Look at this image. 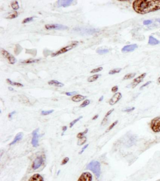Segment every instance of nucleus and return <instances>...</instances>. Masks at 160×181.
<instances>
[{"instance_id":"nucleus-1","label":"nucleus","mask_w":160,"mask_h":181,"mask_svg":"<svg viewBox=\"0 0 160 181\" xmlns=\"http://www.w3.org/2000/svg\"><path fill=\"white\" fill-rule=\"evenodd\" d=\"M132 7L135 12L145 14L160 9V0H136Z\"/></svg>"},{"instance_id":"nucleus-2","label":"nucleus","mask_w":160,"mask_h":181,"mask_svg":"<svg viewBox=\"0 0 160 181\" xmlns=\"http://www.w3.org/2000/svg\"><path fill=\"white\" fill-rule=\"evenodd\" d=\"M87 169L92 171L95 175L99 177L100 174V163L98 161H92L87 165Z\"/></svg>"},{"instance_id":"nucleus-3","label":"nucleus","mask_w":160,"mask_h":181,"mask_svg":"<svg viewBox=\"0 0 160 181\" xmlns=\"http://www.w3.org/2000/svg\"><path fill=\"white\" fill-rule=\"evenodd\" d=\"M78 44H79L78 41H75L72 42V43H71L69 45L65 47L61 48V50L58 51L56 53L52 54L51 55V56L52 57H54L55 56H58V55L63 54L71 50L75 47H77L78 45Z\"/></svg>"},{"instance_id":"nucleus-4","label":"nucleus","mask_w":160,"mask_h":181,"mask_svg":"<svg viewBox=\"0 0 160 181\" xmlns=\"http://www.w3.org/2000/svg\"><path fill=\"white\" fill-rule=\"evenodd\" d=\"M150 128L155 133L160 132V116L152 119L150 123Z\"/></svg>"},{"instance_id":"nucleus-5","label":"nucleus","mask_w":160,"mask_h":181,"mask_svg":"<svg viewBox=\"0 0 160 181\" xmlns=\"http://www.w3.org/2000/svg\"><path fill=\"white\" fill-rule=\"evenodd\" d=\"M1 54L3 56V57H4L6 59H7L9 63L11 64H14L15 63H17V60L16 58L13 55L9 53V52H8L6 50L3 49V48H1Z\"/></svg>"},{"instance_id":"nucleus-6","label":"nucleus","mask_w":160,"mask_h":181,"mask_svg":"<svg viewBox=\"0 0 160 181\" xmlns=\"http://www.w3.org/2000/svg\"><path fill=\"white\" fill-rule=\"evenodd\" d=\"M45 28L47 30H66L68 29V27L63 24H47L45 25Z\"/></svg>"},{"instance_id":"nucleus-7","label":"nucleus","mask_w":160,"mask_h":181,"mask_svg":"<svg viewBox=\"0 0 160 181\" xmlns=\"http://www.w3.org/2000/svg\"><path fill=\"white\" fill-rule=\"evenodd\" d=\"M74 30L76 32H82L83 34H93L96 32H99V30L95 28H74Z\"/></svg>"},{"instance_id":"nucleus-8","label":"nucleus","mask_w":160,"mask_h":181,"mask_svg":"<svg viewBox=\"0 0 160 181\" xmlns=\"http://www.w3.org/2000/svg\"><path fill=\"white\" fill-rule=\"evenodd\" d=\"M146 75H147V73H144L140 76H139L138 77L135 78L134 79V81L131 83V85H129L130 87H131L132 88H135L139 84H140V83L143 81V79L145 77Z\"/></svg>"},{"instance_id":"nucleus-9","label":"nucleus","mask_w":160,"mask_h":181,"mask_svg":"<svg viewBox=\"0 0 160 181\" xmlns=\"http://www.w3.org/2000/svg\"><path fill=\"white\" fill-rule=\"evenodd\" d=\"M93 176L89 172H85L82 173L77 181H92Z\"/></svg>"},{"instance_id":"nucleus-10","label":"nucleus","mask_w":160,"mask_h":181,"mask_svg":"<svg viewBox=\"0 0 160 181\" xmlns=\"http://www.w3.org/2000/svg\"><path fill=\"white\" fill-rule=\"evenodd\" d=\"M122 97V95L120 92L115 93L109 101V104L110 105H114L118 102Z\"/></svg>"},{"instance_id":"nucleus-11","label":"nucleus","mask_w":160,"mask_h":181,"mask_svg":"<svg viewBox=\"0 0 160 181\" xmlns=\"http://www.w3.org/2000/svg\"><path fill=\"white\" fill-rule=\"evenodd\" d=\"M39 129H36L32 132V146L35 147H37L39 145V135L38 134Z\"/></svg>"},{"instance_id":"nucleus-12","label":"nucleus","mask_w":160,"mask_h":181,"mask_svg":"<svg viewBox=\"0 0 160 181\" xmlns=\"http://www.w3.org/2000/svg\"><path fill=\"white\" fill-rule=\"evenodd\" d=\"M43 163V160L42 157H37L32 163V168L34 170L39 168Z\"/></svg>"},{"instance_id":"nucleus-13","label":"nucleus","mask_w":160,"mask_h":181,"mask_svg":"<svg viewBox=\"0 0 160 181\" xmlns=\"http://www.w3.org/2000/svg\"><path fill=\"white\" fill-rule=\"evenodd\" d=\"M137 48L138 46L137 44L128 45L125 46L123 47V48L122 49V52H123V53L132 52Z\"/></svg>"},{"instance_id":"nucleus-14","label":"nucleus","mask_w":160,"mask_h":181,"mask_svg":"<svg viewBox=\"0 0 160 181\" xmlns=\"http://www.w3.org/2000/svg\"><path fill=\"white\" fill-rule=\"evenodd\" d=\"M74 1L72 0H64V1H58L57 2L58 6L59 7H66L71 5Z\"/></svg>"},{"instance_id":"nucleus-15","label":"nucleus","mask_w":160,"mask_h":181,"mask_svg":"<svg viewBox=\"0 0 160 181\" xmlns=\"http://www.w3.org/2000/svg\"><path fill=\"white\" fill-rule=\"evenodd\" d=\"M18 16V13L17 11H12L11 12H8L4 15V17L8 19H12L15 18Z\"/></svg>"},{"instance_id":"nucleus-16","label":"nucleus","mask_w":160,"mask_h":181,"mask_svg":"<svg viewBox=\"0 0 160 181\" xmlns=\"http://www.w3.org/2000/svg\"><path fill=\"white\" fill-rule=\"evenodd\" d=\"M28 181H44V180L40 174H35L30 177Z\"/></svg>"},{"instance_id":"nucleus-17","label":"nucleus","mask_w":160,"mask_h":181,"mask_svg":"<svg viewBox=\"0 0 160 181\" xmlns=\"http://www.w3.org/2000/svg\"><path fill=\"white\" fill-rule=\"evenodd\" d=\"M160 41L158 40L156 38L153 37V36H150L148 40V44L150 45L155 46L160 44Z\"/></svg>"},{"instance_id":"nucleus-18","label":"nucleus","mask_w":160,"mask_h":181,"mask_svg":"<svg viewBox=\"0 0 160 181\" xmlns=\"http://www.w3.org/2000/svg\"><path fill=\"white\" fill-rule=\"evenodd\" d=\"M48 85H54L55 87H62L64 86V84L60 82L58 80H51L48 82Z\"/></svg>"},{"instance_id":"nucleus-19","label":"nucleus","mask_w":160,"mask_h":181,"mask_svg":"<svg viewBox=\"0 0 160 181\" xmlns=\"http://www.w3.org/2000/svg\"><path fill=\"white\" fill-rule=\"evenodd\" d=\"M23 133H22V132H19V133L17 134V135L15 138L14 139L13 141L10 143L9 145H13L18 141H19L20 140H21L22 137H23Z\"/></svg>"},{"instance_id":"nucleus-20","label":"nucleus","mask_w":160,"mask_h":181,"mask_svg":"<svg viewBox=\"0 0 160 181\" xmlns=\"http://www.w3.org/2000/svg\"><path fill=\"white\" fill-rule=\"evenodd\" d=\"M85 97L79 94L76 95L75 96H74L72 98V101L74 102H80V101H82L83 100H85Z\"/></svg>"},{"instance_id":"nucleus-21","label":"nucleus","mask_w":160,"mask_h":181,"mask_svg":"<svg viewBox=\"0 0 160 181\" xmlns=\"http://www.w3.org/2000/svg\"><path fill=\"white\" fill-rule=\"evenodd\" d=\"M101 76L100 74H96L94 75L93 76H91L90 77H88L87 79V81L88 82L91 83L95 81L96 80H97L99 79V77Z\"/></svg>"},{"instance_id":"nucleus-22","label":"nucleus","mask_w":160,"mask_h":181,"mask_svg":"<svg viewBox=\"0 0 160 181\" xmlns=\"http://www.w3.org/2000/svg\"><path fill=\"white\" fill-rule=\"evenodd\" d=\"M7 83L11 85H13V86H16L17 87H23L24 85L23 84L19 83L14 82H12L10 79H6Z\"/></svg>"},{"instance_id":"nucleus-23","label":"nucleus","mask_w":160,"mask_h":181,"mask_svg":"<svg viewBox=\"0 0 160 181\" xmlns=\"http://www.w3.org/2000/svg\"><path fill=\"white\" fill-rule=\"evenodd\" d=\"M40 60V59H28V60H24V61H22L21 63L25 64H30V63H37Z\"/></svg>"},{"instance_id":"nucleus-24","label":"nucleus","mask_w":160,"mask_h":181,"mask_svg":"<svg viewBox=\"0 0 160 181\" xmlns=\"http://www.w3.org/2000/svg\"><path fill=\"white\" fill-rule=\"evenodd\" d=\"M136 73H131L127 74L124 76L123 78V80H127L132 79L135 77L136 75Z\"/></svg>"},{"instance_id":"nucleus-25","label":"nucleus","mask_w":160,"mask_h":181,"mask_svg":"<svg viewBox=\"0 0 160 181\" xmlns=\"http://www.w3.org/2000/svg\"><path fill=\"white\" fill-rule=\"evenodd\" d=\"M11 6L14 10H17L19 9V6L18 1H13L11 3Z\"/></svg>"},{"instance_id":"nucleus-26","label":"nucleus","mask_w":160,"mask_h":181,"mask_svg":"<svg viewBox=\"0 0 160 181\" xmlns=\"http://www.w3.org/2000/svg\"><path fill=\"white\" fill-rule=\"evenodd\" d=\"M87 140V137H85V136H84V137H81V138L79 139V140H78V142H77V145H84V144L86 142Z\"/></svg>"},{"instance_id":"nucleus-27","label":"nucleus","mask_w":160,"mask_h":181,"mask_svg":"<svg viewBox=\"0 0 160 181\" xmlns=\"http://www.w3.org/2000/svg\"><path fill=\"white\" fill-rule=\"evenodd\" d=\"M121 68H116V69H114L108 72V74L110 75H114L115 74L119 73V72H121Z\"/></svg>"},{"instance_id":"nucleus-28","label":"nucleus","mask_w":160,"mask_h":181,"mask_svg":"<svg viewBox=\"0 0 160 181\" xmlns=\"http://www.w3.org/2000/svg\"><path fill=\"white\" fill-rule=\"evenodd\" d=\"M83 118V116H79L75 120H74L73 121L71 122L70 124H69V127L70 128H72V127L74 125H75L76 123H77V122H79L80 119H81Z\"/></svg>"},{"instance_id":"nucleus-29","label":"nucleus","mask_w":160,"mask_h":181,"mask_svg":"<svg viewBox=\"0 0 160 181\" xmlns=\"http://www.w3.org/2000/svg\"><path fill=\"white\" fill-rule=\"evenodd\" d=\"M109 52V50L107 49H103V50H98L96 51V52L98 54L100 55H104L108 53Z\"/></svg>"},{"instance_id":"nucleus-30","label":"nucleus","mask_w":160,"mask_h":181,"mask_svg":"<svg viewBox=\"0 0 160 181\" xmlns=\"http://www.w3.org/2000/svg\"><path fill=\"white\" fill-rule=\"evenodd\" d=\"M88 131V129H85V130L84 131L78 133V134H77V137L79 139H80V138H81V137H83L87 133Z\"/></svg>"},{"instance_id":"nucleus-31","label":"nucleus","mask_w":160,"mask_h":181,"mask_svg":"<svg viewBox=\"0 0 160 181\" xmlns=\"http://www.w3.org/2000/svg\"><path fill=\"white\" fill-rule=\"evenodd\" d=\"M118 120H116V121L114 122V123H112V124L110 125V126H109V127L108 128V129H107L106 132H108L109 131H111L114 127L116 126V124H118Z\"/></svg>"},{"instance_id":"nucleus-32","label":"nucleus","mask_w":160,"mask_h":181,"mask_svg":"<svg viewBox=\"0 0 160 181\" xmlns=\"http://www.w3.org/2000/svg\"><path fill=\"white\" fill-rule=\"evenodd\" d=\"M90 103V100H86L80 105V108H85Z\"/></svg>"},{"instance_id":"nucleus-33","label":"nucleus","mask_w":160,"mask_h":181,"mask_svg":"<svg viewBox=\"0 0 160 181\" xmlns=\"http://www.w3.org/2000/svg\"><path fill=\"white\" fill-rule=\"evenodd\" d=\"M34 20V17H27L26 18L24 19L22 22V24H26V23H29L30 22Z\"/></svg>"},{"instance_id":"nucleus-34","label":"nucleus","mask_w":160,"mask_h":181,"mask_svg":"<svg viewBox=\"0 0 160 181\" xmlns=\"http://www.w3.org/2000/svg\"><path fill=\"white\" fill-rule=\"evenodd\" d=\"M54 111V110H50L48 111H42V116H47V115H49L50 114L52 113Z\"/></svg>"},{"instance_id":"nucleus-35","label":"nucleus","mask_w":160,"mask_h":181,"mask_svg":"<svg viewBox=\"0 0 160 181\" xmlns=\"http://www.w3.org/2000/svg\"><path fill=\"white\" fill-rule=\"evenodd\" d=\"M103 69L102 67H99V68H96V69H95L91 71L90 73H97V72H99L100 71H102Z\"/></svg>"},{"instance_id":"nucleus-36","label":"nucleus","mask_w":160,"mask_h":181,"mask_svg":"<svg viewBox=\"0 0 160 181\" xmlns=\"http://www.w3.org/2000/svg\"><path fill=\"white\" fill-rule=\"evenodd\" d=\"M114 111V108L110 109V110L108 111V112H107L104 118L108 119V117L112 114V112H113Z\"/></svg>"},{"instance_id":"nucleus-37","label":"nucleus","mask_w":160,"mask_h":181,"mask_svg":"<svg viewBox=\"0 0 160 181\" xmlns=\"http://www.w3.org/2000/svg\"><path fill=\"white\" fill-rule=\"evenodd\" d=\"M69 161V158L68 157H65V158H64V159L62 161L61 165H65V164L68 163V161Z\"/></svg>"},{"instance_id":"nucleus-38","label":"nucleus","mask_w":160,"mask_h":181,"mask_svg":"<svg viewBox=\"0 0 160 181\" xmlns=\"http://www.w3.org/2000/svg\"><path fill=\"white\" fill-rule=\"evenodd\" d=\"M152 22H152L151 20H146L143 21V24L144 25H149V24H152Z\"/></svg>"},{"instance_id":"nucleus-39","label":"nucleus","mask_w":160,"mask_h":181,"mask_svg":"<svg viewBox=\"0 0 160 181\" xmlns=\"http://www.w3.org/2000/svg\"><path fill=\"white\" fill-rule=\"evenodd\" d=\"M151 83H152V81H149L147 82V83H145V84H144V85H142L141 87H140V90L143 89L144 87H147V85H149L151 84Z\"/></svg>"},{"instance_id":"nucleus-40","label":"nucleus","mask_w":160,"mask_h":181,"mask_svg":"<svg viewBox=\"0 0 160 181\" xmlns=\"http://www.w3.org/2000/svg\"><path fill=\"white\" fill-rule=\"evenodd\" d=\"M77 93V92H75V91H73V92H66L65 94L67 96H71L73 95L76 94Z\"/></svg>"},{"instance_id":"nucleus-41","label":"nucleus","mask_w":160,"mask_h":181,"mask_svg":"<svg viewBox=\"0 0 160 181\" xmlns=\"http://www.w3.org/2000/svg\"><path fill=\"white\" fill-rule=\"evenodd\" d=\"M135 108L134 107L132 108H127V109L123 110V111H124V112H131L132 111H134L135 109Z\"/></svg>"},{"instance_id":"nucleus-42","label":"nucleus","mask_w":160,"mask_h":181,"mask_svg":"<svg viewBox=\"0 0 160 181\" xmlns=\"http://www.w3.org/2000/svg\"><path fill=\"white\" fill-rule=\"evenodd\" d=\"M118 87L117 85L116 86H114V87H112V89H111V91H112L113 92H116L118 91Z\"/></svg>"},{"instance_id":"nucleus-43","label":"nucleus","mask_w":160,"mask_h":181,"mask_svg":"<svg viewBox=\"0 0 160 181\" xmlns=\"http://www.w3.org/2000/svg\"><path fill=\"white\" fill-rule=\"evenodd\" d=\"M88 145H89V144H87V145H85V146L83 147L82 149L81 150V151L79 152V153L80 155H81L82 153H83V152H84V151L85 150V149H87V147H88Z\"/></svg>"},{"instance_id":"nucleus-44","label":"nucleus","mask_w":160,"mask_h":181,"mask_svg":"<svg viewBox=\"0 0 160 181\" xmlns=\"http://www.w3.org/2000/svg\"><path fill=\"white\" fill-rule=\"evenodd\" d=\"M67 129V127L66 126H65L63 127V128H62V131H63V133L61 134V135L63 136V133L65 132L66 131V130Z\"/></svg>"},{"instance_id":"nucleus-45","label":"nucleus","mask_w":160,"mask_h":181,"mask_svg":"<svg viewBox=\"0 0 160 181\" xmlns=\"http://www.w3.org/2000/svg\"><path fill=\"white\" fill-rule=\"evenodd\" d=\"M15 113H16V111H14L11 112V113H9V118H11L12 117V116L14 115Z\"/></svg>"},{"instance_id":"nucleus-46","label":"nucleus","mask_w":160,"mask_h":181,"mask_svg":"<svg viewBox=\"0 0 160 181\" xmlns=\"http://www.w3.org/2000/svg\"><path fill=\"white\" fill-rule=\"evenodd\" d=\"M98 117H99V115H95V116H94V117H93V118L92 120H96V119H97L98 118Z\"/></svg>"},{"instance_id":"nucleus-47","label":"nucleus","mask_w":160,"mask_h":181,"mask_svg":"<svg viewBox=\"0 0 160 181\" xmlns=\"http://www.w3.org/2000/svg\"><path fill=\"white\" fill-rule=\"evenodd\" d=\"M103 99H104V97H103V96H101V97H100V98L99 99V101H100H100H102Z\"/></svg>"},{"instance_id":"nucleus-48","label":"nucleus","mask_w":160,"mask_h":181,"mask_svg":"<svg viewBox=\"0 0 160 181\" xmlns=\"http://www.w3.org/2000/svg\"><path fill=\"white\" fill-rule=\"evenodd\" d=\"M9 90H11V91H13V90H14L13 88H12V87H9Z\"/></svg>"},{"instance_id":"nucleus-49","label":"nucleus","mask_w":160,"mask_h":181,"mask_svg":"<svg viewBox=\"0 0 160 181\" xmlns=\"http://www.w3.org/2000/svg\"><path fill=\"white\" fill-rule=\"evenodd\" d=\"M156 21L159 23H160V18L156 19Z\"/></svg>"},{"instance_id":"nucleus-50","label":"nucleus","mask_w":160,"mask_h":181,"mask_svg":"<svg viewBox=\"0 0 160 181\" xmlns=\"http://www.w3.org/2000/svg\"><path fill=\"white\" fill-rule=\"evenodd\" d=\"M158 82L159 84H160V77H159V78L158 79Z\"/></svg>"}]
</instances>
